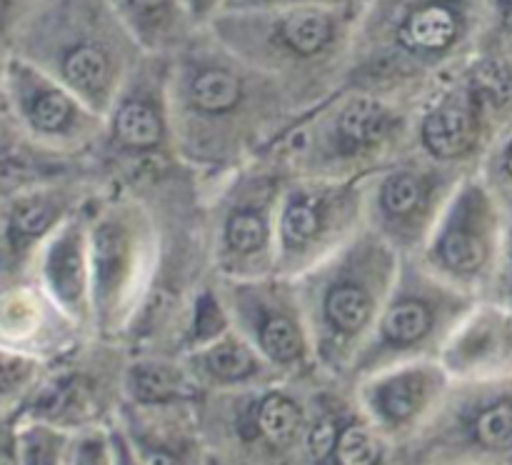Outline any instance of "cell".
<instances>
[{"mask_svg":"<svg viewBox=\"0 0 512 465\" xmlns=\"http://www.w3.org/2000/svg\"><path fill=\"white\" fill-rule=\"evenodd\" d=\"M175 153L203 178L260 158L303 110L288 90L198 28L168 53Z\"/></svg>","mask_w":512,"mask_h":465,"instance_id":"1","label":"cell"},{"mask_svg":"<svg viewBox=\"0 0 512 465\" xmlns=\"http://www.w3.org/2000/svg\"><path fill=\"white\" fill-rule=\"evenodd\" d=\"M485 0H365L343 88L418 100L483 45Z\"/></svg>","mask_w":512,"mask_h":465,"instance_id":"2","label":"cell"},{"mask_svg":"<svg viewBox=\"0 0 512 465\" xmlns=\"http://www.w3.org/2000/svg\"><path fill=\"white\" fill-rule=\"evenodd\" d=\"M355 18V3H303L220 10L203 28L278 80L305 113L343 90Z\"/></svg>","mask_w":512,"mask_h":465,"instance_id":"3","label":"cell"},{"mask_svg":"<svg viewBox=\"0 0 512 465\" xmlns=\"http://www.w3.org/2000/svg\"><path fill=\"white\" fill-rule=\"evenodd\" d=\"M400 260L403 255L365 225L335 253L295 275L320 378L343 383L393 290Z\"/></svg>","mask_w":512,"mask_h":465,"instance_id":"4","label":"cell"},{"mask_svg":"<svg viewBox=\"0 0 512 465\" xmlns=\"http://www.w3.org/2000/svg\"><path fill=\"white\" fill-rule=\"evenodd\" d=\"M415 105L360 88H343L305 110L270 145L290 175L365 178L413 148Z\"/></svg>","mask_w":512,"mask_h":465,"instance_id":"5","label":"cell"},{"mask_svg":"<svg viewBox=\"0 0 512 465\" xmlns=\"http://www.w3.org/2000/svg\"><path fill=\"white\" fill-rule=\"evenodd\" d=\"M8 50L58 78L98 113L108 110L145 53L108 0H38Z\"/></svg>","mask_w":512,"mask_h":465,"instance_id":"6","label":"cell"},{"mask_svg":"<svg viewBox=\"0 0 512 465\" xmlns=\"http://www.w3.org/2000/svg\"><path fill=\"white\" fill-rule=\"evenodd\" d=\"M93 333L123 340L153 283L158 218L133 180L100 188L88 203Z\"/></svg>","mask_w":512,"mask_h":465,"instance_id":"7","label":"cell"},{"mask_svg":"<svg viewBox=\"0 0 512 465\" xmlns=\"http://www.w3.org/2000/svg\"><path fill=\"white\" fill-rule=\"evenodd\" d=\"M512 125V50H478L415 105L413 148L438 163L478 170Z\"/></svg>","mask_w":512,"mask_h":465,"instance_id":"8","label":"cell"},{"mask_svg":"<svg viewBox=\"0 0 512 465\" xmlns=\"http://www.w3.org/2000/svg\"><path fill=\"white\" fill-rule=\"evenodd\" d=\"M315 380L280 378L205 393L198 403V428L208 463L305 465Z\"/></svg>","mask_w":512,"mask_h":465,"instance_id":"9","label":"cell"},{"mask_svg":"<svg viewBox=\"0 0 512 465\" xmlns=\"http://www.w3.org/2000/svg\"><path fill=\"white\" fill-rule=\"evenodd\" d=\"M290 170L273 155L203 178L205 238L213 278L275 273L278 205Z\"/></svg>","mask_w":512,"mask_h":465,"instance_id":"10","label":"cell"},{"mask_svg":"<svg viewBox=\"0 0 512 465\" xmlns=\"http://www.w3.org/2000/svg\"><path fill=\"white\" fill-rule=\"evenodd\" d=\"M478 295L455 288L425 268L418 255H403L393 290L370 330L368 340L355 355L343 383L418 358H438L445 340Z\"/></svg>","mask_w":512,"mask_h":465,"instance_id":"11","label":"cell"},{"mask_svg":"<svg viewBox=\"0 0 512 465\" xmlns=\"http://www.w3.org/2000/svg\"><path fill=\"white\" fill-rule=\"evenodd\" d=\"M175 160L168 53H143L103 113V130L88 155V168L103 183H118Z\"/></svg>","mask_w":512,"mask_h":465,"instance_id":"12","label":"cell"},{"mask_svg":"<svg viewBox=\"0 0 512 465\" xmlns=\"http://www.w3.org/2000/svg\"><path fill=\"white\" fill-rule=\"evenodd\" d=\"M393 463L512 465V375L453 380L433 418Z\"/></svg>","mask_w":512,"mask_h":465,"instance_id":"13","label":"cell"},{"mask_svg":"<svg viewBox=\"0 0 512 465\" xmlns=\"http://www.w3.org/2000/svg\"><path fill=\"white\" fill-rule=\"evenodd\" d=\"M505 233L508 210L483 175L470 170L445 203L418 258L438 278L483 298L498 273Z\"/></svg>","mask_w":512,"mask_h":465,"instance_id":"14","label":"cell"},{"mask_svg":"<svg viewBox=\"0 0 512 465\" xmlns=\"http://www.w3.org/2000/svg\"><path fill=\"white\" fill-rule=\"evenodd\" d=\"M130 350L120 340L88 335L50 360L43 378L20 405V420H45L63 430L108 423L123 403Z\"/></svg>","mask_w":512,"mask_h":465,"instance_id":"15","label":"cell"},{"mask_svg":"<svg viewBox=\"0 0 512 465\" xmlns=\"http://www.w3.org/2000/svg\"><path fill=\"white\" fill-rule=\"evenodd\" d=\"M465 173L470 170L405 150L363 178L365 225L400 255H418Z\"/></svg>","mask_w":512,"mask_h":465,"instance_id":"16","label":"cell"},{"mask_svg":"<svg viewBox=\"0 0 512 465\" xmlns=\"http://www.w3.org/2000/svg\"><path fill=\"white\" fill-rule=\"evenodd\" d=\"M365 228L363 178L290 175L278 205L275 273H305Z\"/></svg>","mask_w":512,"mask_h":465,"instance_id":"17","label":"cell"},{"mask_svg":"<svg viewBox=\"0 0 512 465\" xmlns=\"http://www.w3.org/2000/svg\"><path fill=\"white\" fill-rule=\"evenodd\" d=\"M213 283L230 325L283 378H320L293 278L270 273L260 278H213Z\"/></svg>","mask_w":512,"mask_h":465,"instance_id":"18","label":"cell"},{"mask_svg":"<svg viewBox=\"0 0 512 465\" xmlns=\"http://www.w3.org/2000/svg\"><path fill=\"white\" fill-rule=\"evenodd\" d=\"M0 70L5 98L25 138L45 153L88 165L90 150L103 130V113L90 108L58 78L10 50Z\"/></svg>","mask_w":512,"mask_h":465,"instance_id":"19","label":"cell"},{"mask_svg":"<svg viewBox=\"0 0 512 465\" xmlns=\"http://www.w3.org/2000/svg\"><path fill=\"white\" fill-rule=\"evenodd\" d=\"M453 378L438 358H418L355 380V400L393 455L425 428L448 395Z\"/></svg>","mask_w":512,"mask_h":465,"instance_id":"20","label":"cell"},{"mask_svg":"<svg viewBox=\"0 0 512 465\" xmlns=\"http://www.w3.org/2000/svg\"><path fill=\"white\" fill-rule=\"evenodd\" d=\"M378 463H393V450L363 413L353 388L340 380L320 378L310 395L305 465Z\"/></svg>","mask_w":512,"mask_h":465,"instance_id":"21","label":"cell"},{"mask_svg":"<svg viewBox=\"0 0 512 465\" xmlns=\"http://www.w3.org/2000/svg\"><path fill=\"white\" fill-rule=\"evenodd\" d=\"M105 185L108 183H103L90 170H80L73 178L50 180L15 195L5 210L3 233H0L3 268L18 273L20 268L33 263L43 240Z\"/></svg>","mask_w":512,"mask_h":465,"instance_id":"22","label":"cell"},{"mask_svg":"<svg viewBox=\"0 0 512 465\" xmlns=\"http://www.w3.org/2000/svg\"><path fill=\"white\" fill-rule=\"evenodd\" d=\"M90 203V200H88ZM88 203L65 218L33 258L35 280L55 308L85 335L93 333V285L88 253Z\"/></svg>","mask_w":512,"mask_h":465,"instance_id":"23","label":"cell"},{"mask_svg":"<svg viewBox=\"0 0 512 465\" xmlns=\"http://www.w3.org/2000/svg\"><path fill=\"white\" fill-rule=\"evenodd\" d=\"M453 380L512 375V308L495 298H478L460 318L438 355Z\"/></svg>","mask_w":512,"mask_h":465,"instance_id":"24","label":"cell"},{"mask_svg":"<svg viewBox=\"0 0 512 465\" xmlns=\"http://www.w3.org/2000/svg\"><path fill=\"white\" fill-rule=\"evenodd\" d=\"M198 403L135 405L123 400L115 423L123 430L135 463H208L198 428Z\"/></svg>","mask_w":512,"mask_h":465,"instance_id":"25","label":"cell"},{"mask_svg":"<svg viewBox=\"0 0 512 465\" xmlns=\"http://www.w3.org/2000/svg\"><path fill=\"white\" fill-rule=\"evenodd\" d=\"M180 358L203 393L253 388L283 378L233 325Z\"/></svg>","mask_w":512,"mask_h":465,"instance_id":"26","label":"cell"},{"mask_svg":"<svg viewBox=\"0 0 512 465\" xmlns=\"http://www.w3.org/2000/svg\"><path fill=\"white\" fill-rule=\"evenodd\" d=\"M203 388L175 353L130 350L123 375V400L135 405L198 403Z\"/></svg>","mask_w":512,"mask_h":465,"instance_id":"27","label":"cell"},{"mask_svg":"<svg viewBox=\"0 0 512 465\" xmlns=\"http://www.w3.org/2000/svg\"><path fill=\"white\" fill-rule=\"evenodd\" d=\"M145 53H173L198 25L185 0H108Z\"/></svg>","mask_w":512,"mask_h":465,"instance_id":"28","label":"cell"},{"mask_svg":"<svg viewBox=\"0 0 512 465\" xmlns=\"http://www.w3.org/2000/svg\"><path fill=\"white\" fill-rule=\"evenodd\" d=\"M70 430L58 428L45 420H18L13 433L15 458L25 465H58L65 463Z\"/></svg>","mask_w":512,"mask_h":465,"instance_id":"29","label":"cell"},{"mask_svg":"<svg viewBox=\"0 0 512 465\" xmlns=\"http://www.w3.org/2000/svg\"><path fill=\"white\" fill-rule=\"evenodd\" d=\"M45 370L48 360L13 345H0V398H25Z\"/></svg>","mask_w":512,"mask_h":465,"instance_id":"30","label":"cell"},{"mask_svg":"<svg viewBox=\"0 0 512 465\" xmlns=\"http://www.w3.org/2000/svg\"><path fill=\"white\" fill-rule=\"evenodd\" d=\"M478 173L483 175L485 183L493 188L505 210L512 213V125L495 138L485 158L480 160Z\"/></svg>","mask_w":512,"mask_h":465,"instance_id":"31","label":"cell"},{"mask_svg":"<svg viewBox=\"0 0 512 465\" xmlns=\"http://www.w3.org/2000/svg\"><path fill=\"white\" fill-rule=\"evenodd\" d=\"M488 23L480 50H512V0H485Z\"/></svg>","mask_w":512,"mask_h":465,"instance_id":"32","label":"cell"},{"mask_svg":"<svg viewBox=\"0 0 512 465\" xmlns=\"http://www.w3.org/2000/svg\"><path fill=\"white\" fill-rule=\"evenodd\" d=\"M483 298H495L512 308V213H508V233H505L503 258H500L498 273H495L488 295H483Z\"/></svg>","mask_w":512,"mask_h":465,"instance_id":"33","label":"cell"},{"mask_svg":"<svg viewBox=\"0 0 512 465\" xmlns=\"http://www.w3.org/2000/svg\"><path fill=\"white\" fill-rule=\"evenodd\" d=\"M35 5H38V0H0V40L5 43V48Z\"/></svg>","mask_w":512,"mask_h":465,"instance_id":"34","label":"cell"},{"mask_svg":"<svg viewBox=\"0 0 512 465\" xmlns=\"http://www.w3.org/2000/svg\"><path fill=\"white\" fill-rule=\"evenodd\" d=\"M303 3H353V0H228L223 10H250V8H280V5Z\"/></svg>","mask_w":512,"mask_h":465,"instance_id":"35","label":"cell"},{"mask_svg":"<svg viewBox=\"0 0 512 465\" xmlns=\"http://www.w3.org/2000/svg\"><path fill=\"white\" fill-rule=\"evenodd\" d=\"M185 3H188L193 23L198 25V28H203V25H208L210 20L228 5V0H185Z\"/></svg>","mask_w":512,"mask_h":465,"instance_id":"36","label":"cell"},{"mask_svg":"<svg viewBox=\"0 0 512 465\" xmlns=\"http://www.w3.org/2000/svg\"><path fill=\"white\" fill-rule=\"evenodd\" d=\"M353 3H355V5H363V3H365V0H353Z\"/></svg>","mask_w":512,"mask_h":465,"instance_id":"37","label":"cell"}]
</instances>
